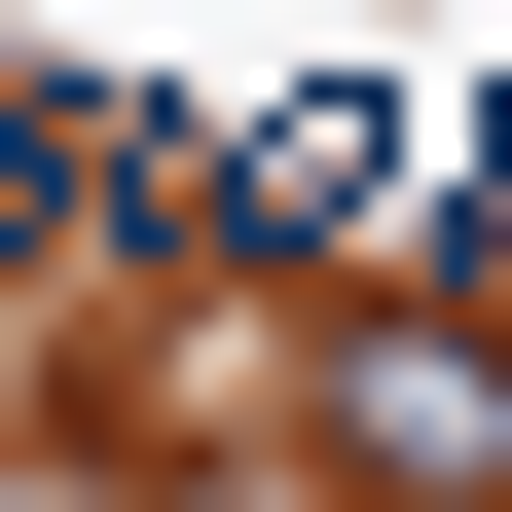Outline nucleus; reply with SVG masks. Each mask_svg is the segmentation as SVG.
<instances>
[{
  "mask_svg": "<svg viewBox=\"0 0 512 512\" xmlns=\"http://www.w3.org/2000/svg\"><path fill=\"white\" fill-rule=\"evenodd\" d=\"M293 439H330L366 512H512V330H476V293H403V330L293 366Z\"/></svg>",
  "mask_w": 512,
  "mask_h": 512,
  "instance_id": "nucleus-1",
  "label": "nucleus"
},
{
  "mask_svg": "<svg viewBox=\"0 0 512 512\" xmlns=\"http://www.w3.org/2000/svg\"><path fill=\"white\" fill-rule=\"evenodd\" d=\"M0 183H37V147H0Z\"/></svg>",
  "mask_w": 512,
  "mask_h": 512,
  "instance_id": "nucleus-2",
  "label": "nucleus"
}]
</instances>
